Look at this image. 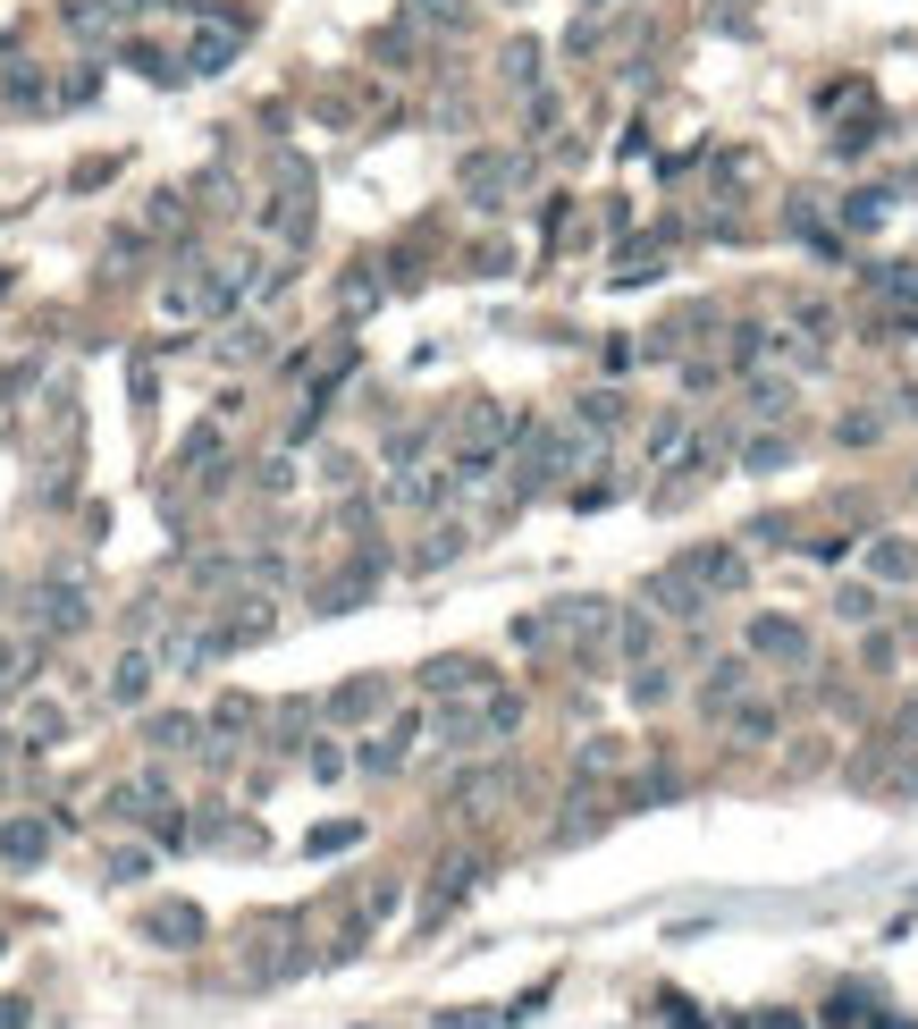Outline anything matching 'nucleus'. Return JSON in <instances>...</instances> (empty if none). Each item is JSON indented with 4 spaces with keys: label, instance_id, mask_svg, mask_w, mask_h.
<instances>
[{
    "label": "nucleus",
    "instance_id": "obj_1",
    "mask_svg": "<svg viewBox=\"0 0 918 1029\" xmlns=\"http://www.w3.org/2000/svg\"><path fill=\"white\" fill-rule=\"evenodd\" d=\"M152 676H160L152 650H127V658H119V676H110V701H144V692H152Z\"/></svg>",
    "mask_w": 918,
    "mask_h": 1029
},
{
    "label": "nucleus",
    "instance_id": "obj_2",
    "mask_svg": "<svg viewBox=\"0 0 918 1029\" xmlns=\"http://www.w3.org/2000/svg\"><path fill=\"white\" fill-rule=\"evenodd\" d=\"M421 683H430V692H446V701H464V692H480V683H489V676H480L473 658H439V667H430V676H421Z\"/></svg>",
    "mask_w": 918,
    "mask_h": 1029
},
{
    "label": "nucleus",
    "instance_id": "obj_3",
    "mask_svg": "<svg viewBox=\"0 0 918 1029\" xmlns=\"http://www.w3.org/2000/svg\"><path fill=\"white\" fill-rule=\"evenodd\" d=\"M9 861H42V844H51V827H34V819H17V827H9Z\"/></svg>",
    "mask_w": 918,
    "mask_h": 1029
},
{
    "label": "nucleus",
    "instance_id": "obj_4",
    "mask_svg": "<svg viewBox=\"0 0 918 1029\" xmlns=\"http://www.w3.org/2000/svg\"><path fill=\"white\" fill-rule=\"evenodd\" d=\"M228 51H236V26H220V34H203V43H194V60H186V68H203V76H211V68H220Z\"/></svg>",
    "mask_w": 918,
    "mask_h": 1029
},
{
    "label": "nucleus",
    "instance_id": "obj_5",
    "mask_svg": "<svg viewBox=\"0 0 918 1029\" xmlns=\"http://www.w3.org/2000/svg\"><path fill=\"white\" fill-rule=\"evenodd\" d=\"M26 667H34L26 642H0V692H17V683H26Z\"/></svg>",
    "mask_w": 918,
    "mask_h": 1029
},
{
    "label": "nucleus",
    "instance_id": "obj_6",
    "mask_svg": "<svg viewBox=\"0 0 918 1029\" xmlns=\"http://www.w3.org/2000/svg\"><path fill=\"white\" fill-rule=\"evenodd\" d=\"M380 701H388L380 683H354V692H338V701H329V709H338V717H371V709H380Z\"/></svg>",
    "mask_w": 918,
    "mask_h": 1029
},
{
    "label": "nucleus",
    "instance_id": "obj_7",
    "mask_svg": "<svg viewBox=\"0 0 918 1029\" xmlns=\"http://www.w3.org/2000/svg\"><path fill=\"white\" fill-rule=\"evenodd\" d=\"M152 936H178V945H186V936H203V920H194L186 903H169V911L152 920Z\"/></svg>",
    "mask_w": 918,
    "mask_h": 1029
},
{
    "label": "nucleus",
    "instance_id": "obj_8",
    "mask_svg": "<svg viewBox=\"0 0 918 1029\" xmlns=\"http://www.w3.org/2000/svg\"><path fill=\"white\" fill-rule=\"evenodd\" d=\"M152 742H160V751H186V742H194V717H152Z\"/></svg>",
    "mask_w": 918,
    "mask_h": 1029
}]
</instances>
